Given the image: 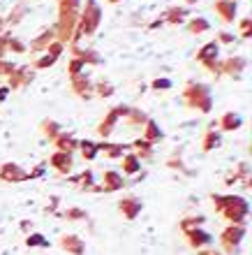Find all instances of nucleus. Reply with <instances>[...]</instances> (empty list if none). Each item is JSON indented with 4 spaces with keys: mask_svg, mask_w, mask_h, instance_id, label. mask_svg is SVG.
<instances>
[{
    "mask_svg": "<svg viewBox=\"0 0 252 255\" xmlns=\"http://www.w3.org/2000/svg\"><path fill=\"white\" fill-rule=\"evenodd\" d=\"M215 12L220 14V19L229 23V21L236 19V2L234 0H218L215 2Z\"/></svg>",
    "mask_w": 252,
    "mask_h": 255,
    "instance_id": "obj_16",
    "label": "nucleus"
},
{
    "mask_svg": "<svg viewBox=\"0 0 252 255\" xmlns=\"http://www.w3.org/2000/svg\"><path fill=\"white\" fill-rule=\"evenodd\" d=\"M153 88L155 91H169L171 88V79H155L153 81Z\"/></svg>",
    "mask_w": 252,
    "mask_h": 255,
    "instance_id": "obj_35",
    "label": "nucleus"
},
{
    "mask_svg": "<svg viewBox=\"0 0 252 255\" xmlns=\"http://www.w3.org/2000/svg\"><path fill=\"white\" fill-rule=\"evenodd\" d=\"M97 95H102V98H109V95H113V86H111V84H104V81H100V84H97Z\"/></svg>",
    "mask_w": 252,
    "mask_h": 255,
    "instance_id": "obj_33",
    "label": "nucleus"
},
{
    "mask_svg": "<svg viewBox=\"0 0 252 255\" xmlns=\"http://www.w3.org/2000/svg\"><path fill=\"white\" fill-rule=\"evenodd\" d=\"M79 148H81V155L86 158V160H95L97 158V141H79Z\"/></svg>",
    "mask_w": 252,
    "mask_h": 255,
    "instance_id": "obj_24",
    "label": "nucleus"
},
{
    "mask_svg": "<svg viewBox=\"0 0 252 255\" xmlns=\"http://www.w3.org/2000/svg\"><path fill=\"white\" fill-rule=\"evenodd\" d=\"M183 100H185V105L190 109H199L204 114H208L213 107L211 91L204 84H187L185 91H183Z\"/></svg>",
    "mask_w": 252,
    "mask_h": 255,
    "instance_id": "obj_3",
    "label": "nucleus"
},
{
    "mask_svg": "<svg viewBox=\"0 0 252 255\" xmlns=\"http://www.w3.org/2000/svg\"><path fill=\"white\" fill-rule=\"evenodd\" d=\"M218 37H220V42H225V44H232V42L236 40V37H234V35H229V33H220Z\"/></svg>",
    "mask_w": 252,
    "mask_h": 255,
    "instance_id": "obj_37",
    "label": "nucleus"
},
{
    "mask_svg": "<svg viewBox=\"0 0 252 255\" xmlns=\"http://www.w3.org/2000/svg\"><path fill=\"white\" fill-rule=\"evenodd\" d=\"M14 70H16V65H14V63H7L5 58L0 61V74H7V77H9V74H12Z\"/></svg>",
    "mask_w": 252,
    "mask_h": 255,
    "instance_id": "obj_36",
    "label": "nucleus"
},
{
    "mask_svg": "<svg viewBox=\"0 0 252 255\" xmlns=\"http://www.w3.org/2000/svg\"><path fill=\"white\" fill-rule=\"evenodd\" d=\"M7 49H12V51H16V54H26L28 44L26 42H21L19 37H9V35H7Z\"/></svg>",
    "mask_w": 252,
    "mask_h": 255,
    "instance_id": "obj_28",
    "label": "nucleus"
},
{
    "mask_svg": "<svg viewBox=\"0 0 252 255\" xmlns=\"http://www.w3.org/2000/svg\"><path fill=\"white\" fill-rule=\"evenodd\" d=\"M49 165H51L58 174H70L72 172V153H65V151H56V153L51 155V160H49Z\"/></svg>",
    "mask_w": 252,
    "mask_h": 255,
    "instance_id": "obj_12",
    "label": "nucleus"
},
{
    "mask_svg": "<svg viewBox=\"0 0 252 255\" xmlns=\"http://www.w3.org/2000/svg\"><path fill=\"white\" fill-rule=\"evenodd\" d=\"M35 74H33V70L30 67H16L12 74H9V91H19V88H23L28 84V81L33 79Z\"/></svg>",
    "mask_w": 252,
    "mask_h": 255,
    "instance_id": "obj_11",
    "label": "nucleus"
},
{
    "mask_svg": "<svg viewBox=\"0 0 252 255\" xmlns=\"http://www.w3.org/2000/svg\"><path fill=\"white\" fill-rule=\"evenodd\" d=\"M162 137H165V134H162V130H160V126L155 121H151V119H148L146 121V126H144V139L146 141H158V139H162Z\"/></svg>",
    "mask_w": 252,
    "mask_h": 255,
    "instance_id": "obj_20",
    "label": "nucleus"
},
{
    "mask_svg": "<svg viewBox=\"0 0 252 255\" xmlns=\"http://www.w3.org/2000/svg\"><path fill=\"white\" fill-rule=\"evenodd\" d=\"M26 246L28 249H49V239L40 232H35V235H28L26 237Z\"/></svg>",
    "mask_w": 252,
    "mask_h": 255,
    "instance_id": "obj_23",
    "label": "nucleus"
},
{
    "mask_svg": "<svg viewBox=\"0 0 252 255\" xmlns=\"http://www.w3.org/2000/svg\"><path fill=\"white\" fill-rule=\"evenodd\" d=\"M100 21H102L100 5H97L95 0H86V9H84V14L79 16V21H77L72 40L77 42L79 37H84V35H93L95 30H97V26H100Z\"/></svg>",
    "mask_w": 252,
    "mask_h": 255,
    "instance_id": "obj_2",
    "label": "nucleus"
},
{
    "mask_svg": "<svg viewBox=\"0 0 252 255\" xmlns=\"http://www.w3.org/2000/svg\"><path fill=\"white\" fill-rule=\"evenodd\" d=\"M125 186L123 181V174L116 172V169H106L104 176H102V183L100 186H93L90 190H100V193H113V190H120Z\"/></svg>",
    "mask_w": 252,
    "mask_h": 255,
    "instance_id": "obj_6",
    "label": "nucleus"
},
{
    "mask_svg": "<svg viewBox=\"0 0 252 255\" xmlns=\"http://www.w3.org/2000/svg\"><path fill=\"white\" fill-rule=\"evenodd\" d=\"M42 132L47 134V137H51V139H56V137L63 132V128H60L56 121H44L42 123Z\"/></svg>",
    "mask_w": 252,
    "mask_h": 255,
    "instance_id": "obj_26",
    "label": "nucleus"
},
{
    "mask_svg": "<svg viewBox=\"0 0 252 255\" xmlns=\"http://www.w3.org/2000/svg\"><path fill=\"white\" fill-rule=\"evenodd\" d=\"M220 146V134L213 130V128H208L204 134V139H201V148L204 151H213V148H218Z\"/></svg>",
    "mask_w": 252,
    "mask_h": 255,
    "instance_id": "obj_22",
    "label": "nucleus"
},
{
    "mask_svg": "<svg viewBox=\"0 0 252 255\" xmlns=\"http://www.w3.org/2000/svg\"><path fill=\"white\" fill-rule=\"evenodd\" d=\"M118 209H120V214H123V218L134 221L141 214V200L139 197H125V200L118 202Z\"/></svg>",
    "mask_w": 252,
    "mask_h": 255,
    "instance_id": "obj_13",
    "label": "nucleus"
},
{
    "mask_svg": "<svg viewBox=\"0 0 252 255\" xmlns=\"http://www.w3.org/2000/svg\"><path fill=\"white\" fill-rule=\"evenodd\" d=\"M248 61L243 56H234V58H227L225 63H220V72L225 74H241V70H246Z\"/></svg>",
    "mask_w": 252,
    "mask_h": 255,
    "instance_id": "obj_15",
    "label": "nucleus"
},
{
    "mask_svg": "<svg viewBox=\"0 0 252 255\" xmlns=\"http://www.w3.org/2000/svg\"><path fill=\"white\" fill-rule=\"evenodd\" d=\"M58 61V56H53V54H44L40 58V61H35V67H37V70H44V67H49V65H53V63Z\"/></svg>",
    "mask_w": 252,
    "mask_h": 255,
    "instance_id": "obj_29",
    "label": "nucleus"
},
{
    "mask_svg": "<svg viewBox=\"0 0 252 255\" xmlns=\"http://www.w3.org/2000/svg\"><path fill=\"white\" fill-rule=\"evenodd\" d=\"M197 255H225V253H220L215 249H201V251H197Z\"/></svg>",
    "mask_w": 252,
    "mask_h": 255,
    "instance_id": "obj_38",
    "label": "nucleus"
},
{
    "mask_svg": "<svg viewBox=\"0 0 252 255\" xmlns=\"http://www.w3.org/2000/svg\"><path fill=\"white\" fill-rule=\"evenodd\" d=\"M141 169V160L134 153H127L123 158V174H137Z\"/></svg>",
    "mask_w": 252,
    "mask_h": 255,
    "instance_id": "obj_21",
    "label": "nucleus"
},
{
    "mask_svg": "<svg viewBox=\"0 0 252 255\" xmlns=\"http://www.w3.org/2000/svg\"><path fill=\"white\" fill-rule=\"evenodd\" d=\"M28 179V172L23 167H19L16 162H5L0 165V181L5 183H21Z\"/></svg>",
    "mask_w": 252,
    "mask_h": 255,
    "instance_id": "obj_7",
    "label": "nucleus"
},
{
    "mask_svg": "<svg viewBox=\"0 0 252 255\" xmlns=\"http://www.w3.org/2000/svg\"><path fill=\"white\" fill-rule=\"evenodd\" d=\"M2 28H5V19H0V33H2Z\"/></svg>",
    "mask_w": 252,
    "mask_h": 255,
    "instance_id": "obj_40",
    "label": "nucleus"
},
{
    "mask_svg": "<svg viewBox=\"0 0 252 255\" xmlns=\"http://www.w3.org/2000/svg\"><path fill=\"white\" fill-rule=\"evenodd\" d=\"M218 126L222 128V130H227V132H232V130H239V128H241V116L234 114V112H227V114L220 116Z\"/></svg>",
    "mask_w": 252,
    "mask_h": 255,
    "instance_id": "obj_18",
    "label": "nucleus"
},
{
    "mask_svg": "<svg viewBox=\"0 0 252 255\" xmlns=\"http://www.w3.org/2000/svg\"><path fill=\"white\" fill-rule=\"evenodd\" d=\"M127 112H130V107H116L109 112V116H106L104 121L100 123V128H97V132L102 134V137H109V134L113 132V126L118 123L120 116H127Z\"/></svg>",
    "mask_w": 252,
    "mask_h": 255,
    "instance_id": "obj_10",
    "label": "nucleus"
},
{
    "mask_svg": "<svg viewBox=\"0 0 252 255\" xmlns=\"http://www.w3.org/2000/svg\"><path fill=\"white\" fill-rule=\"evenodd\" d=\"M211 28V23L206 19H192V21H187V30L190 33H194V35H199V33H206Z\"/></svg>",
    "mask_w": 252,
    "mask_h": 255,
    "instance_id": "obj_25",
    "label": "nucleus"
},
{
    "mask_svg": "<svg viewBox=\"0 0 252 255\" xmlns=\"http://www.w3.org/2000/svg\"><path fill=\"white\" fill-rule=\"evenodd\" d=\"M53 141H56V146H58V151H65V153H72L74 148L79 146V141L74 139V137H72L70 132H60Z\"/></svg>",
    "mask_w": 252,
    "mask_h": 255,
    "instance_id": "obj_17",
    "label": "nucleus"
},
{
    "mask_svg": "<svg viewBox=\"0 0 252 255\" xmlns=\"http://www.w3.org/2000/svg\"><path fill=\"white\" fill-rule=\"evenodd\" d=\"M169 16H167V21H169V23H180V21H183V14H185V9H183V7H173V9H169Z\"/></svg>",
    "mask_w": 252,
    "mask_h": 255,
    "instance_id": "obj_30",
    "label": "nucleus"
},
{
    "mask_svg": "<svg viewBox=\"0 0 252 255\" xmlns=\"http://www.w3.org/2000/svg\"><path fill=\"white\" fill-rule=\"evenodd\" d=\"M250 26H252V21L250 19H243L239 23V30H241V37H250L252 35V30H250Z\"/></svg>",
    "mask_w": 252,
    "mask_h": 255,
    "instance_id": "obj_34",
    "label": "nucleus"
},
{
    "mask_svg": "<svg viewBox=\"0 0 252 255\" xmlns=\"http://www.w3.org/2000/svg\"><path fill=\"white\" fill-rule=\"evenodd\" d=\"M84 70H86V65H84L79 58H74V61L70 63V77H77V74H81Z\"/></svg>",
    "mask_w": 252,
    "mask_h": 255,
    "instance_id": "obj_32",
    "label": "nucleus"
},
{
    "mask_svg": "<svg viewBox=\"0 0 252 255\" xmlns=\"http://www.w3.org/2000/svg\"><path fill=\"white\" fill-rule=\"evenodd\" d=\"M67 218V221H81V218H86V211H84V209H67L65 214H63Z\"/></svg>",
    "mask_w": 252,
    "mask_h": 255,
    "instance_id": "obj_31",
    "label": "nucleus"
},
{
    "mask_svg": "<svg viewBox=\"0 0 252 255\" xmlns=\"http://www.w3.org/2000/svg\"><path fill=\"white\" fill-rule=\"evenodd\" d=\"M109 2H118V0H109Z\"/></svg>",
    "mask_w": 252,
    "mask_h": 255,
    "instance_id": "obj_41",
    "label": "nucleus"
},
{
    "mask_svg": "<svg viewBox=\"0 0 252 255\" xmlns=\"http://www.w3.org/2000/svg\"><path fill=\"white\" fill-rule=\"evenodd\" d=\"M243 237H246V225H229V228H225V232L220 235V244H222L225 253L229 255L239 253Z\"/></svg>",
    "mask_w": 252,
    "mask_h": 255,
    "instance_id": "obj_4",
    "label": "nucleus"
},
{
    "mask_svg": "<svg viewBox=\"0 0 252 255\" xmlns=\"http://www.w3.org/2000/svg\"><path fill=\"white\" fill-rule=\"evenodd\" d=\"M130 148H132V153L137 155L139 160H146V158H151L153 155V144L151 141H146V139H137Z\"/></svg>",
    "mask_w": 252,
    "mask_h": 255,
    "instance_id": "obj_19",
    "label": "nucleus"
},
{
    "mask_svg": "<svg viewBox=\"0 0 252 255\" xmlns=\"http://www.w3.org/2000/svg\"><path fill=\"white\" fill-rule=\"evenodd\" d=\"M204 225V218L201 216H197V218H185V221H180V230H183V235L185 232H190V230H197Z\"/></svg>",
    "mask_w": 252,
    "mask_h": 255,
    "instance_id": "obj_27",
    "label": "nucleus"
},
{
    "mask_svg": "<svg viewBox=\"0 0 252 255\" xmlns=\"http://www.w3.org/2000/svg\"><path fill=\"white\" fill-rule=\"evenodd\" d=\"M7 93H9V88H7V86H0V102L7 98Z\"/></svg>",
    "mask_w": 252,
    "mask_h": 255,
    "instance_id": "obj_39",
    "label": "nucleus"
},
{
    "mask_svg": "<svg viewBox=\"0 0 252 255\" xmlns=\"http://www.w3.org/2000/svg\"><path fill=\"white\" fill-rule=\"evenodd\" d=\"M185 242L190 249L194 251H201V249H208L213 244V237L206 232V230L197 228V230H190V232H185Z\"/></svg>",
    "mask_w": 252,
    "mask_h": 255,
    "instance_id": "obj_8",
    "label": "nucleus"
},
{
    "mask_svg": "<svg viewBox=\"0 0 252 255\" xmlns=\"http://www.w3.org/2000/svg\"><path fill=\"white\" fill-rule=\"evenodd\" d=\"M72 88H74V93L79 95V98H84V100H88L93 95V84H90V79L84 72L72 77Z\"/></svg>",
    "mask_w": 252,
    "mask_h": 255,
    "instance_id": "obj_14",
    "label": "nucleus"
},
{
    "mask_svg": "<svg viewBox=\"0 0 252 255\" xmlns=\"http://www.w3.org/2000/svg\"><path fill=\"white\" fill-rule=\"evenodd\" d=\"M213 207L232 225H246L250 214V204L239 195H213Z\"/></svg>",
    "mask_w": 252,
    "mask_h": 255,
    "instance_id": "obj_1",
    "label": "nucleus"
},
{
    "mask_svg": "<svg viewBox=\"0 0 252 255\" xmlns=\"http://www.w3.org/2000/svg\"><path fill=\"white\" fill-rule=\"evenodd\" d=\"M218 51H220V44L218 42H208L201 47V51L197 54V61L201 65H206L211 72H220V63H218Z\"/></svg>",
    "mask_w": 252,
    "mask_h": 255,
    "instance_id": "obj_5",
    "label": "nucleus"
},
{
    "mask_svg": "<svg viewBox=\"0 0 252 255\" xmlns=\"http://www.w3.org/2000/svg\"><path fill=\"white\" fill-rule=\"evenodd\" d=\"M60 249L65 251L67 255H84L86 253V244L77 235H63L60 237Z\"/></svg>",
    "mask_w": 252,
    "mask_h": 255,
    "instance_id": "obj_9",
    "label": "nucleus"
}]
</instances>
